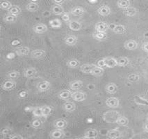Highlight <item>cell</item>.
I'll use <instances>...</instances> for the list:
<instances>
[{
    "label": "cell",
    "instance_id": "obj_1",
    "mask_svg": "<svg viewBox=\"0 0 148 139\" xmlns=\"http://www.w3.org/2000/svg\"><path fill=\"white\" fill-rule=\"evenodd\" d=\"M86 93L82 90H75L72 93V99L75 102H84L86 99Z\"/></svg>",
    "mask_w": 148,
    "mask_h": 139
},
{
    "label": "cell",
    "instance_id": "obj_2",
    "mask_svg": "<svg viewBox=\"0 0 148 139\" xmlns=\"http://www.w3.org/2000/svg\"><path fill=\"white\" fill-rule=\"evenodd\" d=\"M17 86V82L13 79H8L5 81L1 84V88L6 91L14 90Z\"/></svg>",
    "mask_w": 148,
    "mask_h": 139
},
{
    "label": "cell",
    "instance_id": "obj_3",
    "mask_svg": "<svg viewBox=\"0 0 148 139\" xmlns=\"http://www.w3.org/2000/svg\"><path fill=\"white\" fill-rule=\"evenodd\" d=\"M36 88H37L39 92H46L50 89L51 83L49 81L42 80L38 83L37 86H36Z\"/></svg>",
    "mask_w": 148,
    "mask_h": 139
},
{
    "label": "cell",
    "instance_id": "obj_4",
    "mask_svg": "<svg viewBox=\"0 0 148 139\" xmlns=\"http://www.w3.org/2000/svg\"><path fill=\"white\" fill-rule=\"evenodd\" d=\"M48 27L44 23H38L36 24L33 27V31L35 32L36 34H45L47 31Z\"/></svg>",
    "mask_w": 148,
    "mask_h": 139
},
{
    "label": "cell",
    "instance_id": "obj_5",
    "mask_svg": "<svg viewBox=\"0 0 148 139\" xmlns=\"http://www.w3.org/2000/svg\"><path fill=\"white\" fill-rule=\"evenodd\" d=\"M105 103H106V105L108 107L113 108V109L118 108L120 105L119 99L115 97H108V98L106 99Z\"/></svg>",
    "mask_w": 148,
    "mask_h": 139
},
{
    "label": "cell",
    "instance_id": "obj_6",
    "mask_svg": "<svg viewBox=\"0 0 148 139\" xmlns=\"http://www.w3.org/2000/svg\"><path fill=\"white\" fill-rule=\"evenodd\" d=\"M68 27L70 29H71L74 31H80L82 28V23L78 20H72L71 21L69 22L68 23Z\"/></svg>",
    "mask_w": 148,
    "mask_h": 139
},
{
    "label": "cell",
    "instance_id": "obj_7",
    "mask_svg": "<svg viewBox=\"0 0 148 139\" xmlns=\"http://www.w3.org/2000/svg\"><path fill=\"white\" fill-rule=\"evenodd\" d=\"M65 133L64 131V130L61 129H57L56 128L55 129L52 130L50 132V137L51 138H63L65 137Z\"/></svg>",
    "mask_w": 148,
    "mask_h": 139
},
{
    "label": "cell",
    "instance_id": "obj_8",
    "mask_svg": "<svg viewBox=\"0 0 148 139\" xmlns=\"http://www.w3.org/2000/svg\"><path fill=\"white\" fill-rule=\"evenodd\" d=\"M31 56L32 58L36 59H41L42 58L45 57L46 51L41 49H34L32 51H31Z\"/></svg>",
    "mask_w": 148,
    "mask_h": 139
},
{
    "label": "cell",
    "instance_id": "obj_9",
    "mask_svg": "<svg viewBox=\"0 0 148 139\" xmlns=\"http://www.w3.org/2000/svg\"><path fill=\"white\" fill-rule=\"evenodd\" d=\"M63 109L68 113H72L76 110V104L74 102L70 100H67L64 104H63Z\"/></svg>",
    "mask_w": 148,
    "mask_h": 139
},
{
    "label": "cell",
    "instance_id": "obj_10",
    "mask_svg": "<svg viewBox=\"0 0 148 139\" xmlns=\"http://www.w3.org/2000/svg\"><path fill=\"white\" fill-rule=\"evenodd\" d=\"M38 75V71L35 68H28L24 72V76L27 79H34Z\"/></svg>",
    "mask_w": 148,
    "mask_h": 139
},
{
    "label": "cell",
    "instance_id": "obj_11",
    "mask_svg": "<svg viewBox=\"0 0 148 139\" xmlns=\"http://www.w3.org/2000/svg\"><path fill=\"white\" fill-rule=\"evenodd\" d=\"M99 136V132L97 129H90L87 130L85 131L84 135V138H88V139H93V138H97Z\"/></svg>",
    "mask_w": 148,
    "mask_h": 139
},
{
    "label": "cell",
    "instance_id": "obj_12",
    "mask_svg": "<svg viewBox=\"0 0 148 139\" xmlns=\"http://www.w3.org/2000/svg\"><path fill=\"white\" fill-rule=\"evenodd\" d=\"M109 28V26L105 22H98L95 25V29L98 32H106Z\"/></svg>",
    "mask_w": 148,
    "mask_h": 139
},
{
    "label": "cell",
    "instance_id": "obj_13",
    "mask_svg": "<svg viewBox=\"0 0 148 139\" xmlns=\"http://www.w3.org/2000/svg\"><path fill=\"white\" fill-rule=\"evenodd\" d=\"M72 92L70 91V90L65 89V90H61V91L58 92V97L60 99H62V100H69V99L72 98Z\"/></svg>",
    "mask_w": 148,
    "mask_h": 139
},
{
    "label": "cell",
    "instance_id": "obj_14",
    "mask_svg": "<svg viewBox=\"0 0 148 139\" xmlns=\"http://www.w3.org/2000/svg\"><path fill=\"white\" fill-rule=\"evenodd\" d=\"M97 13L101 16H108L111 14V8L106 5H102L97 8Z\"/></svg>",
    "mask_w": 148,
    "mask_h": 139
},
{
    "label": "cell",
    "instance_id": "obj_15",
    "mask_svg": "<svg viewBox=\"0 0 148 139\" xmlns=\"http://www.w3.org/2000/svg\"><path fill=\"white\" fill-rule=\"evenodd\" d=\"M64 41L67 45L74 46L78 42V38L75 35H68L65 37Z\"/></svg>",
    "mask_w": 148,
    "mask_h": 139
},
{
    "label": "cell",
    "instance_id": "obj_16",
    "mask_svg": "<svg viewBox=\"0 0 148 139\" xmlns=\"http://www.w3.org/2000/svg\"><path fill=\"white\" fill-rule=\"evenodd\" d=\"M84 83L81 80H75L70 82L69 84V88L72 90H79L83 87Z\"/></svg>",
    "mask_w": 148,
    "mask_h": 139
},
{
    "label": "cell",
    "instance_id": "obj_17",
    "mask_svg": "<svg viewBox=\"0 0 148 139\" xmlns=\"http://www.w3.org/2000/svg\"><path fill=\"white\" fill-rule=\"evenodd\" d=\"M30 53H31L30 48L27 47V46H22V47L18 48V49L15 50V54H17V56H27V55L29 54Z\"/></svg>",
    "mask_w": 148,
    "mask_h": 139
},
{
    "label": "cell",
    "instance_id": "obj_18",
    "mask_svg": "<svg viewBox=\"0 0 148 139\" xmlns=\"http://www.w3.org/2000/svg\"><path fill=\"white\" fill-rule=\"evenodd\" d=\"M124 47L127 50H135L138 48V42L134 40H127L124 43Z\"/></svg>",
    "mask_w": 148,
    "mask_h": 139
},
{
    "label": "cell",
    "instance_id": "obj_19",
    "mask_svg": "<svg viewBox=\"0 0 148 139\" xmlns=\"http://www.w3.org/2000/svg\"><path fill=\"white\" fill-rule=\"evenodd\" d=\"M96 66L95 64H89V63H85V64L80 66V70L82 73L84 74H91V72L93 68Z\"/></svg>",
    "mask_w": 148,
    "mask_h": 139
},
{
    "label": "cell",
    "instance_id": "obj_20",
    "mask_svg": "<svg viewBox=\"0 0 148 139\" xmlns=\"http://www.w3.org/2000/svg\"><path fill=\"white\" fill-rule=\"evenodd\" d=\"M118 90V87L115 83H109L106 85L105 86V90L108 94L113 95V94L116 93Z\"/></svg>",
    "mask_w": 148,
    "mask_h": 139
},
{
    "label": "cell",
    "instance_id": "obj_21",
    "mask_svg": "<svg viewBox=\"0 0 148 139\" xmlns=\"http://www.w3.org/2000/svg\"><path fill=\"white\" fill-rule=\"evenodd\" d=\"M105 61H106V68H113L115 67L118 66V61L117 59H115L112 56H108V57L104 58Z\"/></svg>",
    "mask_w": 148,
    "mask_h": 139
},
{
    "label": "cell",
    "instance_id": "obj_22",
    "mask_svg": "<svg viewBox=\"0 0 148 139\" xmlns=\"http://www.w3.org/2000/svg\"><path fill=\"white\" fill-rule=\"evenodd\" d=\"M85 8L82 6H75L71 9L70 13L74 16H82L85 13Z\"/></svg>",
    "mask_w": 148,
    "mask_h": 139
},
{
    "label": "cell",
    "instance_id": "obj_23",
    "mask_svg": "<svg viewBox=\"0 0 148 139\" xmlns=\"http://www.w3.org/2000/svg\"><path fill=\"white\" fill-rule=\"evenodd\" d=\"M51 12L55 15H62L65 13V10L61 5L54 4L51 7Z\"/></svg>",
    "mask_w": 148,
    "mask_h": 139
},
{
    "label": "cell",
    "instance_id": "obj_24",
    "mask_svg": "<svg viewBox=\"0 0 148 139\" xmlns=\"http://www.w3.org/2000/svg\"><path fill=\"white\" fill-rule=\"evenodd\" d=\"M134 102L139 106H148V100L147 99L140 97V96L136 95L134 97Z\"/></svg>",
    "mask_w": 148,
    "mask_h": 139
},
{
    "label": "cell",
    "instance_id": "obj_25",
    "mask_svg": "<svg viewBox=\"0 0 148 139\" xmlns=\"http://www.w3.org/2000/svg\"><path fill=\"white\" fill-rule=\"evenodd\" d=\"M54 127L57 129H64L65 128L67 127L68 126V122L64 119H58L54 122Z\"/></svg>",
    "mask_w": 148,
    "mask_h": 139
},
{
    "label": "cell",
    "instance_id": "obj_26",
    "mask_svg": "<svg viewBox=\"0 0 148 139\" xmlns=\"http://www.w3.org/2000/svg\"><path fill=\"white\" fill-rule=\"evenodd\" d=\"M106 136L108 138H118L121 136V133L118 129H114L108 130L106 133Z\"/></svg>",
    "mask_w": 148,
    "mask_h": 139
},
{
    "label": "cell",
    "instance_id": "obj_27",
    "mask_svg": "<svg viewBox=\"0 0 148 139\" xmlns=\"http://www.w3.org/2000/svg\"><path fill=\"white\" fill-rule=\"evenodd\" d=\"M113 31L116 34H125L127 32L126 27L123 25H115L112 29Z\"/></svg>",
    "mask_w": 148,
    "mask_h": 139
},
{
    "label": "cell",
    "instance_id": "obj_28",
    "mask_svg": "<svg viewBox=\"0 0 148 139\" xmlns=\"http://www.w3.org/2000/svg\"><path fill=\"white\" fill-rule=\"evenodd\" d=\"M67 66L70 68L75 69V68L80 67V61L77 59H71L67 61Z\"/></svg>",
    "mask_w": 148,
    "mask_h": 139
},
{
    "label": "cell",
    "instance_id": "obj_29",
    "mask_svg": "<svg viewBox=\"0 0 148 139\" xmlns=\"http://www.w3.org/2000/svg\"><path fill=\"white\" fill-rule=\"evenodd\" d=\"M117 6H118V8L125 10L127 8L130 7L131 1L130 0H118Z\"/></svg>",
    "mask_w": 148,
    "mask_h": 139
},
{
    "label": "cell",
    "instance_id": "obj_30",
    "mask_svg": "<svg viewBox=\"0 0 148 139\" xmlns=\"http://www.w3.org/2000/svg\"><path fill=\"white\" fill-rule=\"evenodd\" d=\"M137 8L133 6H130V7L126 8L124 10V14L127 17H134L137 14Z\"/></svg>",
    "mask_w": 148,
    "mask_h": 139
},
{
    "label": "cell",
    "instance_id": "obj_31",
    "mask_svg": "<svg viewBox=\"0 0 148 139\" xmlns=\"http://www.w3.org/2000/svg\"><path fill=\"white\" fill-rule=\"evenodd\" d=\"M118 61V66L120 67H126L130 63V59L127 56H120L117 59Z\"/></svg>",
    "mask_w": 148,
    "mask_h": 139
},
{
    "label": "cell",
    "instance_id": "obj_32",
    "mask_svg": "<svg viewBox=\"0 0 148 139\" xmlns=\"http://www.w3.org/2000/svg\"><path fill=\"white\" fill-rule=\"evenodd\" d=\"M49 24L51 28L53 29H60L62 27L61 20H60L58 18L52 19V20H49Z\"/></svg>",
    "mask_w": 148,
    "mask_h": 139
},
{
    "label": "cell",
    "instance_id": "obj_33",
    "mask_svg": "<svg viewBox=\"0 0 148 139\" xmlns=\"http://www.w3.org/2000/svg\"><path fill=\"white\" fill-rule=\"evenodd\" d=\"M104 68H99V67H98L97 65H96V66L95 67L93 70H92V72H91L90 75H92V76H95V77H101L104 75Z\"/></svg>",
    "mask_w": 148,
    "mask_h": 139
},
{
    "label": "cell",
    "instance_id": "obj_34",
    "mask_svg": "<svg viewBox=\"0 0 148 139\" xmlns=\"http://www.w3.org/2000/svg\"><path fill=\"white\" fill-rule=\"evenodd\" d=\"M116 123L118 125H119V126L126 127L129 125V123H130V121H129V119L125 117V116H120L118 118V119H117Z\"/></svg>",
    "mask_w": 148,
    "mask_h": 139
},
{
    "label": "cell",
    "instance_id": "obj_35",
    "mask_svg": "<svg viewBox=\"0 0 148 139\" xmlns=\"http://www.w3.org/2000/svg\"><path fill=\"white\" fill-rule=\"evenodd\" d=\"M26 9L29 12H36L39 9V5L36 2L29 3L26 6Z\"/></svg>",
    "mask_w": 148,
    "mask_h": 139
},
{
    "label": "cell",
    "instance_id": "obj_36",
    "mask_svg": "<svg viewBox=\"0 0 148 139\" xmlns=\"http://www.w3.org/2000/svg\"><path fill=\"white\" fill-rule=\"evenodd\" d=\"M21 8H20V6H16V5H14L12 7L10 8L9 11H8V13H10V14H12L13 15H15V16H18L20 15V13H21Z\"/></svg>",
    "mask_w": 148,
    "mask_h": 139
},
{
    "label": "cell",
    "instance_id": "obj_37",
    "mask_svg": "<svg viewBox=\"0 0 148 139\" xmlns=\"http://www.w3.org/2000/svg\"><path fill=\"white\" fill-rule=\"evenodd\" d=\"M12 6H13V5H12L11 1H7V0H2L0 3V8L1 9L5 10V11H9Z\"/></svg>",
    "mask_w": 148,
    "mask_h": 139
},
{
    "label": "cell",
    "instance_id": "obj_38",
    "mask_svg": "<svg viewBox=\"0 0 148 139\" xmlns=\"http://www.w3.org/2000/svg\"><path fill=\"white\" fill-rule=\"evenodd\" d=\"M93 37L97 40H104L107 38V34L106 32L96 31L93 34Z\"/></svg>",
    "mask_w": 148,
    "mask_h": 139
},
{
    "label": "cell",
    "instance_id": "obj_39",
    "mask_svg": "<svg viewBox=\"0 0 148 139\" xmlns=\"http://www.w3.org/2000/svg\"><path fill=\"white\" fill-rule=\"evenodd\" d=\"M17 19H18V16H15L12 14L8 13L7 15H6L4 18V22H8V23H13V22L17 21Z\"/></svg>",
    "mask_w": 148,
    "mask_h": 139
},
{
    "label": "cell",
    "instance_id": "obj_40",
    "mask_svg": "<svg viewBox=\"0 0 148 139\" xmlns=\"http://www.w3.org/2000/svg\"><path fill=\"white\" fill-rule=\"evenodd\" d=\"M42 114H43V117L47 118L51 114V112H52V108L50 107L49 106H42Z\"/></svg>",
    "mask_w": 148,
    "mask_h": 139
},
{
    "label": "cell",
    "instance_id": "obj_41",
    "mask_svg": "<svg viewBox=\"0 0 148 139\" xmlns=\"http://www.w3.org/2000/svg\"><path fill=\"white\" fill-rule=\"evenodd\" d=\"M32 114L36 118L43 117V114H42V106L34 108V110H33Z\"/></svg>",
    "mask_w": 148,
    "mask_h": 139
},
{
    "label": "cell",
    "instance_id": "obj_42",
    "mask_svg": "<svg viewBox=\"0 0 148 139\" xmlns=\"http://www.w3.org/2000/svg\"><path fill=\"white\" fill-rule=\"evenodd\" d=\"M20 73L17 70H12L7 74V77L9 79H15L20 77Z\"/></svg>",
    "mask_w": 148,
    "mask_h": 139
},
{
    "label": "cell",
    "instance_id": "obj_43",
    "mask_svg": "<svg viewBox=\"0 0 148 139\" xmlns=\"http://www.w3.org/2000/svg\"><path fill=\"white\" fill-rule=\"evenodd\" d=\"M42 122L40 119H39V118H36V119L34 120L32 123V127L35 129L40 127L42 126Z\"/></svg>",
    "mask_w": 148,
    "mask_h": 139
},
{
    "label": "cell",
    "instance_id": "obj_44",
    "mask_svg": "<svg viewBox=\"0 0 148 139\" xmlns=\"http://www.w3.org/2000/svg\"><path fill=\"white\" fill-rule=\"evenodd\" d=\"M127 79L130 82H137L140 79V77L136 74H131L127 77Z\"/></svg>",
    "mask_w": 148,
    "mask_h": 139
},
{
    "label": "cell",
    "instance_id": "obj_45",
    "mask_svg": "<svg viewBox=\"0 0 148 139\" xmlns=\"http://www.w3.org/2000/svg\"><path fill=\"white\" fill-rule=\"evenodd\" d=\"M61 18H62V20H63V22H66L67 24L72 20L71 18H70V15H69V13H65V12L61 15Z\"/></svg>",
    "mask_w": 148,
    "mask_h": 139
},
{
    "label": "cell",
    "instance_id": "obj_46",
    "mask_svg": "<svg viewBox=\"0 0 148 139\" xmlns=\"http://www.w3.org/2000/svg\"><path fill=\"white\" fill-rule=\"evenodd\" d=\"M97 66L98 67H99V68H106V61H105V59L104 58V59H101L99 60H98L97 62Z\"/></svg>",
    "mask_w": 148,
    "mask_h": 139
},
{
    "label": "cell",
    "instance_id": "obj_47",
    "mask_svg": "<svg viewBox=\"0 0 148 139\" xmlns=\"http://www.w3.org/2000/svg\"><path fill=\"white\" fill-rule=\"evenodd\" d=\"M11 130L9 128H5L1 131V135L2 136H7L8 134H11Z\"/></svg>",
    "mask_w": 148,
    "mask_h": 139
},
{
    "label": "cell",
    "instance_id": "obj_48",
    "mask_svg": "<svg viewBox=\"0 0 148 139\" xmlns=\"http://www.w3.org/2000/svg\"><path fill=\"white\" fill-rule=\"evenodd\" d=\"M142 49L143 51L146 53H148V42H145L142 45Z\"/></svg>",
    "mask_w": 148,
    "mask_h": 139
},
{
    "label": "cell",
    "instance_id": "obj_49",
    "mask_svg": "<svg viewBox=\"0 0 148 139\" xmlns=\"http://www.w3.org/2000/svg\"><path fill=\"white\" fill-rule=\"evenodd\" d=\"M51 1L55 5H61V6H62V4L65 3V0H51Z\"/></svg>",
    "mask_w": 148,
    "mask_h": 139
},
{
    "label": "cell",
    "instance_id": "obj_50",
    "mask_svg": "<svg viewBox=\"0 0 148 139\" xmlns=\"http://www.w3.org/2000/svg\"><path fill=\"white\" fill-rule=\"evenodd\" d=\"M27 95V92L26 91V90H23V91L20 92V93H19V96H20V97H21V98H24V97H26Z\"/></svg>",
    "mask_w": 148,
    "mask_h": 139
},
{
    "label": "cell",
    "instance_id": "obj_51",
    "mask_svg": "<svg viewBox=\"0 0 148 139\" xmlns=\"http://www.w3.org/2000/svg\"><path fill=\"white\" fill-rule=\"evenodd\" d=\"M22 137L20 135H19V134H13V135H11L9 136V138H11V139H13V138H22Z\"/></svg>",
    "mask_w": 148,
    "mask_h": 139
},
{
    "label": "cell",
    "instance_id": "obj_52",
    "mask_svg": "<svg viewBox=\"0 0 148 139\" xmlns=\"http://www.w3.org/2000/svg\"><path fill=\"white\" fill-rule=\"evenodd\" d=\"M143 130H144L145 131L147 132V133H148V122H147V123H145L143 125Z\"/></svg>",
    "mask_w": 148,
    "mask_h": 139
},
{
    "label": "cell",
    "instance_id": "obj_53",
    "mask_svg": "<svg viewBox=\"0 0 148 139\" xmlns=\"http://www.w3.org/2000/svg\"><path fill=\"white\" fill-rule=\"evenodd\" d=\"M32 2H35L36 1H38V0H32Z\"/></svg>",
    "mask_w": 148,
    "mask_h": 139
}]
</instances>
